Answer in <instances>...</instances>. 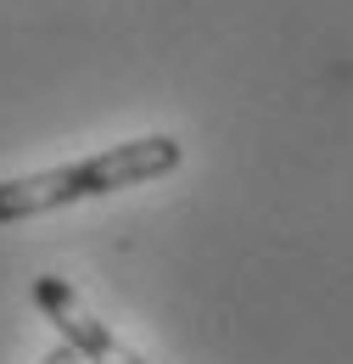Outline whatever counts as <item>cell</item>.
Here are the masks:
<instances>
[{"instance_id":"obj_2","label":"cell","mask_w":353,"mask_h":364,"mask_svg":"<svg viewBox=\"0 0 353 364\" xmlns=\"http://www.w3.org/2000/svg\"><path fill=\"white\" fill-rule=\"evenodd\" d=\"M34 303L45 309V319L62 331V342L85 364H146L140 353H130V348L79 303V291H73L62 274H40V280H34Z\"/></svg>"},{"instance_id":"obj_1","label":"cell","mask_w":353,"mask_h":364,"mask_svg":"<svg viewBox=\"0 0 353 364\" xmlns=\"http://www.w3.org/2000/svg\"><path fill=\"white\" fill-rule=\"evenodd\" d=\"M174 168H179L174 135H140V140L112 146V151H95L85 163H68V168L0 180V225H23V219H40V213L73 208V202H90V196H112V191H130V185L163 180Z\"/></svg>"},{"instance_id":"obj_3","label":"cell","mask_w":353,"mask_h":364,"mask_svg":"<svg viewBox=\"0 0 353 364\" xmlns=\"http://www.w3.org/2000/svg\"><path fill=\"white\" fill-rule=\"evenodd\" d=\"M40 364H85V359H79V353H73V348H68V342H62V348H51V353H45Z\"/></svg>"}]
</instances>
